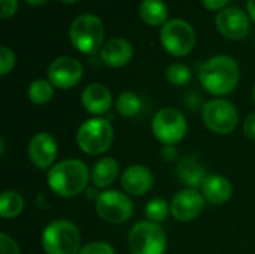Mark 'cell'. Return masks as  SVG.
I'll return each mask as SVG.
<instances>
[{
  "instance_id": "30",
  "label": "cell",
  "mask_w": 255,
  "mask_h": 254,
  "mask_svg": "<svg viewBox=\"0 0 255 254\" xmlns=\"http://www.w3.org/2000/svg\"><path fill=\"white\" fill-rule=\"evenodd\" d=\"M0 18L1 19H7L10 18L18 7V0H0Z\"/></svg>"
},
{
  "instance_id": "15",
  "label": "cell",
  "mask_w": 255,
  "mask_h": 254,
  "mask_svg": "<svg viewBox=\"0 0 255 254\" xmlns=\"http://www.w3.org/2000/svg\"><path fill=\"white\" fill-rule=\"evenodd\" d=\"M121 186L128 196H143L154 187V174L145 165H130L121 174Z\"/></svg>"
},
{
  "instance_id": "11",
  "label": "cell",
  "mask_w": 255,
  "mask_h": 254,
  "mask_svg": "<svg viewBox=\"0 0 255 254\" xmlns=\"http://www.w3.org/2000/svg\"><path fill=\"white\" fill-rule=\"evenodd\" d=\"M82 76L84 67L81 61L69 55L55 58L48 67V81L60 90H69L78 85Z\"/></svg>"
},
{
  "instance_id": "35",
  "label": "cell",
  "mask_w": 255,
  "mask_h": 254,
  "mask_svg": "<svg viewBox=\"0 0 255 254\" xmlns=\"http://www.w3.org/2000/svg\"><path fill=\"white\" fill-rule=\"evenodd\" d=\"M28 4H31V6H42L43 3H46L48 0H25Z\"/></svg>"
},
{
  "instance_id": "18",
  "label": "cell",
  "mask_w": 255,
  "mask_h": 254,
  "mask_svg": "<svg viewBox=\"0 0 255 254\" xmlns=\"http://www.w3.org/2000/svg\"><path fill=\"white\" fill-rule=\"evenodd\" d=\"M200 189L205 201L212 205H223L229 202L233 196V186L230 180L218 174L208 175Z\"/></svg>"
},
{
  "instance_id": "12",
  "label": "cell",
  "mask_w": 255,
  "mask_h": 254,
  "mask_svg": "<svg viewBox=\"0 0 255 254\" xmlns=\"http://www.w3.org/2000/svg\"><path fill=\"white\" fill-rule=\"evenodd\" d=\"M205 208V198L196 189L178 192L170 202V214L175 220L188 223L196 220Z\"/></svg>"
},
{
  "instance_id": "13",
  "label": "cell",
  "mask_w": 255,
  "mask_h": 254,
  "mask_svg": "<svg viewBox=\"0 0 255 254\" xmlns=\"http://www.w3.org/2000/svg\"><path fill=\"white\" fill-rule=\"evenodd\" d=\"M58 154L55 138L48 132L36 133L28 142V159L37 169H51Z\"/></svg>"
},
{
  "instance_id": "29",
  "label": "cell",
  "mask_w": 255,
  "mask_h": 254,
  "mask_svg": "<svg viewBox=\"0 0 255 254\" xmlns=\"http://www.w3.org/2000/svg\"><path fill=\"white\" fill-rule=\"evenodd\" d=\"M0 254H19L16 241L7 234H0Z\"/></svg>"
},
{
  "instance_id": "19",
  "label": "cell",
  "mask_w": 255,
  "mask_h": 254,
  "mask_svg": "<svg viewBox=\"0 0 255 254\" xmlns=\"http://www.w3.org/2000/svg\"><path fill=\"white\" fill-rule=\"evenodd\" d=\"M176 175L187 186V189H196L202 187L205 178L208 177L205 165L196 157V156H185L178 162L176 166Z\"/></svg>"
},
{
  "instance_id": "24",
  "label": "cell",
  "mask_w": 255,
  "mask_h": 254,
  "mask_svg": "<svg viewBox=\"0 0 255 254\" xmlns=\"http://www.w3.org/2000/svg\"><path fill=\"white\" fill-rule=\"evenodd\" d=\"M54 85L46 79H36L28 87V99L34 105H45L54 96Z\"/></svg>"
},
{
  "instance_id": "9",
  "label": "cell",
  "mask_w": 255,
  "mask_h": 254,
  "mask_svg": "<svg viewBox=\"0 0 255 254\" xmlns=\"http://www.w3.org/2000/svg\"><path fill=\"white\" fill-rule=\"evenodd\" d=\"M202 118L211 132L217 135H230L238 127L239 112L230 100L220 97L203 105Z\"/></svg>"
},
{
  "instance_id": "28",
  "label": "cell",
  "mask_w": 255,
  "mask_h": 254,
  "mask_svg": "<svg viewBox=\"0 0 255 254\" xmlns=\"http://www.w3.org/2000/svg\"><path fill=\"white\" fill-rule=\"evenodd\" d=\"M79 254H115V250L111 244L105 241H93L85 244Z\"/></svg>"
},
{
  "instance_id": "32",
  "label": "cell",
  "mask_w": 255,
  "mask_h": 254,
  "mask_svg": "<svg viewBox=\"0 0 255 254\" xmlns=\"http://www.w3.org/2000/svg\"><path fill=\"white\" fill-rule=\"evenodd\" d=\"M244 133L247 138L255 139V112L250 114L244 121Z\"/></svg>"
},
{
  "instance_id": "7",
  "label": "cell",
  "mask_w": 255,
  "mask_h": 254,
  "mask_svg": "<svg viewBox=\"0 0 255 254\" xmlns=\"http://www.w3.org/2000/svg\"><path fill=\"white\" fill-rule=\"evenodd\" d=\"M160 40L170 55L185 57L188 55L196 45V33L191 24L185 19H169L160 31Z\"/></svg>"
},
{
  "instance_id": "6",
  "label": "cell",
  "mask_w": 255,
  "mask_h": 254,
  "mask_svg": "<svg viewBox=\"0 0 255 254\" xmlns=\"http://www.w3.org/2000/svg\"><path fill=\"white\" fill-rule=\"evenodd\" d=\"M167 249V235L164 229L154 222H137L128 234V250L131 254H164Z\"/></svg>"
},
{
  "instance_id": "27",
  "label": "cell",
  "mask_w": 255,
  "mask_h": 254,
  "mask_svg": "<svg viewBox=\"0 0 255 254\" xmlns=\"http://www.w3.org/2000/svg\"><path fill=\"white\" fill-rule=\"evenodd\" d=\"M15 67V54L10 48H0V75H7Z\"/></svg>"
},
{
  "instance_id": "10",
  "label": "cell",
  "mask_w": 255,
  "mask_h": 254,
  "mask_svg": "<svg viewBox=\"0 0 255 254\" xmlns=\"http://www.w3.org/2000/svg\"><path fill=\"white\" fill-rule=\"evenodd\" d=\"M134 207L127 193L118 190H103L96 199V213L97 216L111 225H120L133 216Z\"/></svg>"
},
{
  "instance_id": "34",
  "label": "cell",
  "mask_w": 255,
  "mask_h": 254,
  "mask_svg": "<svg viewBox=\"0 0 255 254\" xmlns=\"http://www.w3.org/2000/svg\"><path fill=\"white\" fill-rule=\"evenodd\" d=\"M247 7H248V13L251 16V19L255 22V0H248Z\"/></svg>"
},
{
  "instance_id": "1",
  "label": "cell",
  "mask_w": 255,
  "mask_h": 254,
  "mask_svg": "<svg viewBox=\"0 0 255 254\" xmlns=\"http://www.w3.org/2000/svg\"><path fill=\"white\" fill-rule=\"evenodd\" d=\"M199 79L209 94L221 97L236 90L241 79V69L233 57L215 55L200 66Z\"/></svg>"
},
{
  "instance_id": "4",
  "label": "cell",
  "mask_w": 255,
  "mask_h": 254,
  "mask_svg": "<svg viewBox=\"0 0 255 254\" xmlns=\"http://www.w3.org/2000/svg\"><path fill=\"white\" fill-rule=\"evenodd\" d=\"M42 247L46 254H79L81 232L69 220H54L43 229Z\"/></svg>"
},
{
  "instance_id": "37",
  "label": "cell",
  "mask_w": 255,
  "mask_h": 254,
  "mask_svg": "<svg viewBox=\"0 0 255 254\" xmlns=\"http://www.w3.org/2000/svg\"><path fill=\"white\" fill-rule=\"evenodd\" d=\"M253 99H254V102H255V84H254V87H253Z\"/></svg>"
},
{
  "instance_id": "22",
  "label": "cell",
  "mask_w": 255,
  "mask_h": 254,
  "mask_svg": "<svg viewBox=\"0 0 255 254\" xmlns=\"http://www.w3.org/2000/svg\"><path fill=\"white\" fill-rule=\"evenodd\" d=\"M25 202L21 193L15 190H4L0 196V216L4 220L16 219L24 211Z\"/></svg>"
},
{
  "instance_id": "5",
  "label": "cell",
  "mask_w": 255,
  "mask_h": 254,
  "mask_svg": "<svg viewBox=\"0 0 255 254\" xmlns=\"http://www.w3.org/2000/svg\"><path fill=\"white\" fill-rule=\"evenodd\" d=\"M114 141V127L111 121L94 117L84 121L76 132V144L79 150L88 156H100L106 153Z\"/></svg>"
},
{
  "instance_id": "16",
  "label": "cell",
  "mask_w": 255,
  "mask_h": 254,
  "mask_svg": "<svg viewBox=\"0 0 255 254\" xmlns=\"http://www.w3.org/2000/svg\"><path fill=\"white\" fill-rule=\"evenodd\" d=\"M82 106L93 115L99 117L106 114L111 106H112V93L111 90L100 84V82H93L87 85L82 91L81 96Z\"/></svg>"
},
{
  "instance_id": "25",
  "label": "cell",
  "mask_w": 255,
  "mask_h": 254,
  "mask_svg": "<svg viewBox=\"0 0 255 254\" xmlns=\"http://www.w3.org/2000/svg\"><path fill=\"white\" fill-rule=\"evenodd\" d=\"M170 213V205L161 199V198H154L151 199L146 207H145V216L149 222H154V223H161L167 219Z\"/></svg>"
},
{
  "instance_id": "17",
  "label": "cell",
  "mask_w": 255,
  "mask_h": 254,
  "mask_svg": "<svg viewBox=\"0 0 255 254\" xmlns=\"http://www.w3.org/2000/svg\"><path fill=\"white\" fill-rule=\"evenodd\" d=\"M100 58L109 67H124L133 58V46L123 37H114L102 46Z\"/></svg>"
},
{
  "instance_id": "20",
  "label": "cell",
  "mask_w": 255,
  "mask_h": 254,
  "mask_svg": "<svg viewBox=\"0 0 255 254\" xmlns=\"http://www.w3.org/2000/svg\"><path fill=\"white\" fill-rule=\"evenodd\" d=\"M120 177V163L114 157L99 159L91 169V183L96 189L108 190Z\"/></svg>"
},
{
  "instance_id": "8",
  "label": "cell",
  "mask_w": 255,
  "mask_h": 254,
  "mask_svg": "<svg viewBox=\"0 0 255 254\" xmlns=\"http://www.w3.org/2000/svg\"><path fill=\"white\" fill-rule=\"evenodd\" d=\"M154 136L163 145H176L181 142L188 130V123L185 115L176 108H163L160 109L151 123Z\"/></svg>"
},
{
  "instance_id": "26",
  "label": "cell",
  "mask_w": 255,
  "mask_h": 254,
  "mask_svg": "<svg viewBox=\"0 0 255 254\" xmlns=\"http://www.w3.org/2000/svg\"><path fill=\"white\" fill-rule=\"evenodd\" d=\"M166 78L172 85H185L191 79V70L184 63H173L166 70Z\"/></svg>"
},
{
  "instance_id": "23",
  "label": "cell",
  "mask_w": 255,
  "mask_h": 254,
  "mask_svg": "<svg viewBox=\"0 0 255 254\" xmlns=\"http://www.w3.org/2000/svg\"><path fill=\"white\" fill-rule=\"evenodd\" d=\"M115 109L121 117L131 118L137 115L142 109V100L140 97L133 91H124L121 93L115 100Z\"/></svg>"
},
{
  "instance_id": "36",
  "label": "cell",
  "mask_w": 255,
  "mask_h": 254,
  "mask_svg": "<svg viewBox=\"0 0 255 254\" xmlns=\"http://www.w3.org/2000/svg\"><path fill=\"white\" fill-rule=\"evenodd\" d=\"M60 1H63V3H75L78 0H60Z\"/></svg>"
},
{
  "instance_id": "31",
  "label": "cell",
  "mask_w": 255,
  "mask_h": 254,
  "mask_svg": "<svg viewBox=\"0 0 255 254\" xmlns=\"http://www.w3.org/2000/svg\"><path fill=\"white\" fill-rule=\"evenodd\" d=\"M160 157L163 162H175L178 159V148L175 145H163L161 151H160Z\"/></svg>"
},
{
  "instance_id": "14",
  "label": "cell",
  "mask_w": 255,
  "mask_h": 254,
  "mask_svg": "<svg viewBox=\"0 0 255 254\" xmlns=\"http://www.w3.org/2000/svg\"><path fill=\"white\" fill-rule=\"evenodd\" d=\"M215 24L218 31L230 40H241L247 37L250 31L248 15L238 7H224L220 10Z\"/></svg>"
},
{
  "instance_id": "21",
  "label": "cell",
  "mask_w": 255,
  "mask_h": 254,
  "mask_svg": "<svg viewBox=\"0 0 255 254\" xmlns=\"http://www.w3.org/2000/svg\"><path fill=\"white\" fill-rule=\"evenodd\" d=\"M139 15L148 25H164L167 22L169 9L163 0H143L139 6Z\"/></svg>"
},
{
  "instance_id": "33",
  "label": "cell",
  "mask_w": 255,
  "mask_h": 254,
  "mask_svg": "<svg viewBox=\"0 0 255 254\" xmlns=\"http://www.w3.org/2000/svg\"><path fill=\"white\" fill-rule=\"evenodd\" d=\"M205 7L209 10H223L229 0H202Z\"/></svg>"
},
{
  "instance_id": "3",
  "label": "cell",
  "mask_w": 255,
  "mask_h": 254,
  "mask_svg": "<svg viewBox=\"0 0 255 254\" xmlns=\"http://www.w3.org/2000/svg\"><path fill=\"white\" fill-rule=\"evenodd\" d=\"M70 43L82 54H94L102 49L105 39V27L99 16L82 13L73 19L69 28Z\"/></svg>"
},
{
  "instance_id": "2",
  "label": "cell",
  "mask_w": 255,
  "mask_h": 254,
  "mask_svg": "<svg viewBox=\"0 0 255 254\" xmlns=\"http://www.w3.org/2000/svg\"><path fill=\"white\" fill-rule=\"evenodd\" d=\"M48 186L60 198H75L81 195L91 181V171L79 159H66L55 163L48 171Z\"/></svg>"
}]
</instances>
